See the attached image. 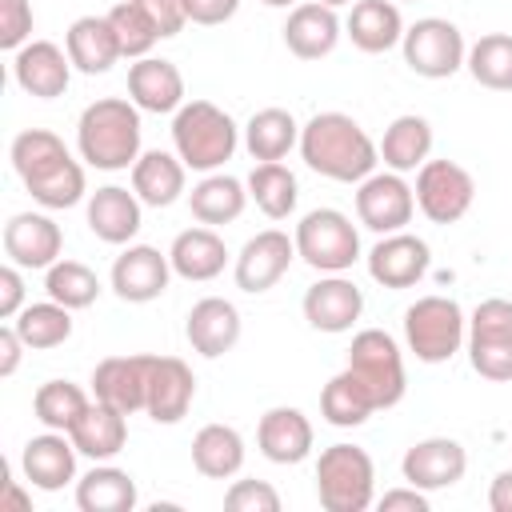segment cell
<instances>
[{
    "mask_svg": "<svg viewBox=\"0 0 512 512\" xmlns=\"http://www.w3.org/2000/svg\"><path fill=\"white\" fill-rule=\"evenodd\" d=\"M192 468L208 480H232L244 468V436L232 424H204L192 436Z\"/></svg>",
    "mask_w": 512,
    "mask_h": 512,
    "instance_id": "8d00e7d4",
    "label": "cell"
},
{
    "mask_svg": "<svg viewBox=\"0 0 512 512\" xmlns=\"http://www.w3.org/2000/svg\"><path fill=\"white\" fill-rule=\"evenodd\" d=\"M284 44L296 60H320L328 52H336L340 36H344V24L336 16V8L320 4V0H300L288 20H284Z\"/></svg>",
    "mask_w": 512,
    "mask_h": 512,
    "instance_id": "603a6c76",
    "label": "cell"
},
{
    "mask_svg": "<svg viewBox=\"0 0 512 512\" xmlns=\"http://www.w3.org/2000/svg\"><path fill=\"white\" fill-rule=\"evenodd\" d=\"M44 292H48V300H56V304L76 312V308H92L96 304L100 280H96V272L88 264L60 256L52 268H44Z\"/></svg>",
    "mask_w": 512,
    "mask_h": 512,
    "instance_id": "7bdbcfd3",
    "label": "cell"
},
{
    "mask_svg": "<svg viewBox=\"0 0 512 512\" xmlns=\"http://www.w3.org/2000/svg\"><path fill=\"white\" fill-rule=\"evenodd\" d=\"M128 100L140 112L164 116V112H180L184 104V76L172 60L164 56H140L128 68Z\"/></svg>",
    "mask_w": 512,
    "mask_h": 512,
    "instance_id": "484cf974",
    "label": "cell"
},
{
    "mask_svg": "<svg viewBox=\"0 0 512 512\" xmlns=\"http://www.w3.org/2000/svg\"><path fill=\"white\" fill-rule=\"evenodd\" d=\"M244 148L256 164L284 160L292 148H300V124L288 108H260L244 124Z\"/></svg>",
    "mask_w": 512,
    "mask_h": 512,
    "instance_id": "d590c367",
    "label": "cell"
},
{
    "mask_svg": "<svg viewBox=\"0 0 512 512\" xmlns=\"http://www.w3.org/2000/svg\"><path fill=\"white\" fill-rule=\"evenodd\" d=\"M248 196L256 200V208L268 216V220H288L296 212V200H300V184L292 176V168H284L280 160H268V164H256L248 172Z\"/></svg>",
    "mask_w": 512,
    "mask_h": 512,
    "instance_id": "74e56055",
    "label": "cell"
},
{
    "mask_svg": "<svg viewBox=\"0 0 512 512\" xmlns=\"http://www.w3.org/2000/svg\"><path fill=\"white\" fill-rule=\"evenodd\" d=\"M292 260H296V240L280 228H264V232L248 236L236 256V268H232L236 288L248 296H260L280 284V276L292 268Z\"/></svg>",
    "mask_w": 512,
    "mask_h": 512,
    "instance_id": "7c38bea8",
    "label": "cell"
},
{
    "mask_svg": "<svg viewBox=\"0 0 512 512\" xmlns=\"http://www.w3.org/2000/svg\"><path fill=\"white\" fill-rule=\"evenodd\" d=\"M312 440H316L312 420L300 408H292V404L268 408L260 416V424H256V448L272 464H300V460H308L312 456Z\"/></svg>",
    "mask_w": 512,
    "mask_h": 512,
    "instance_id": "44dd1931",
    "label": "cell"
},
{
    "mask_svg": "<svg viewBox=\"0 0 512 512\" xmlns=\"http://www.w3.org/2000/svg\"><path fill=\"white\" fill-rule=\"evenodd\" d=\"M344 36L368 52V56H380L388 48H396L404 40V16H400V4L396 0H356L348 20H344Z\"/></svg>",
    "mask_w": 512,
    "mask_h": 512,
    "instance_id": "83f0119b",
    "label": "cell"
},
{
    "mask_svg": "<svg viewBox=\"0 0 512 512\" xmlns=\"http://www.w3.org/2000/svg\"><path fill=\"white\" fill-rule=\"evenodd\" d=\"M372 412H376V404H372L368 388H364L348 368L336 372V376L324 384V392H320V416H324L332 428H360Z\"/></svg>",
    "mask_w": 512,
    "mask_h": 512,
    "instance_id": "ab89813d",
    "label": "cell"
},
{
    "mask_svg": "<svg viewBox=\"0 0 512 512\" xmlns=\"http://www.w3.org/2000/svg\"><path fill=\"white\" fill-rule=\"evenodd\" d=\"M248 184L228 176V172H204V180L188 192V208H192V220L196 224H208V228H220V224H232L240 220V212L248 208Z\"/></svg>",
    "mask_w": 512,
    "mask_h": 512,
    "instance_id": "1f68e13d",
    "label": "cell"
},
{
    "mask_svg": "<svg viewBox=\"0 0 512 512\" xmlns=\"http://www.w3.org/2000/svg\"><path fill=\"white\" fill-rule=\"evenodd\" d=\"M468 472V452L460 440L452 436H428V440H416L404 460H400V476L412 484V488H424V492H444L452 484H460Z\"/></svg>",
    "mask_w": 512,
    "mask_h": 512,
    "instance_id": "4fadbf2b",
    "label": "cell"
},
{
    "mask_svg": "<svg viewBox=\"0 0 512 512\" xmlns=\"http://www.w3.org/2000/svg\"><path fill=\"white\" fill-rule=\"evenodd\" d=\"M0 512H32V500L24 496L20 480H12V472H8V480H4V500H0Z\"/></svg>",
    "mask_w": 512,
    "mask_h": 512,
    "instance_id": "11a10c76",
    "label": "cell"
},
{
    "mask_svg": "<svg viewBox=\"0 0 512 512\" xmlns=\"http://www.w3.org/2000/svg\"><path fill=\"white\" fill-rule=\"evenodd\" d=\"M24 188H28V196H32L40 208H48V212L72 208V204H80L84 192H88L84 164H80L72 152H60L56 160H48V164H40L36 172H28V176H24Z\"/></svg>",
    "mask_w": 512,
    "mask_h": 512,
    "instance_id": "4dcf8cb0",
    "label": "cell"
},
{
    "mask_svg": "<svg viewBox=\"0 0 512 512\" xmlns=\"http://www.w3.org/2000/svg\"><path fill=\"white\" fill-rule=\"evenodd\" d=\"M20 308H24V276H20V264L8 260L0 268V316L12 320Z\"/></svg>",
    "mask_w": 512,
    "mask_h": 512,
    "instance_id": "681fc988",
    "label": "cell"
},
{
    "mask_svg": "<svg viewBox=\"0 0 512 512\" xmlns=\"http://www.w3.org/2000/svg\"><path fill=\"white\" fill-rule=\"evenodd\" d=\"M316 496L328 512H364L376 500V464L360 444H328L316 460Z\"/></svg>",
    "mask_w": 512,
    "mask_h": 512,
    "instance_id": "277c9868",
    "label": "cell"
},
{
    "mask_svg": "<svg viewBox=\"0 0 512 512\" xmlns=\"http://www.w3.org/2000/svg\"><path fill=\"white\" fill-rule=\"evenodd\" d=\"M76 456H80V452H76L72 436L48 428V432H40V436H32V440L24 444V452H20V472H24V480H28L32 488H40V492H60L64 484L76 480Z\"/></svg>",
    "mask_w": 512,
    "mask_h": 512,
    "instance_id": "7402d4cb",
    "label": "cell"
},
{
    "mask_svg": "<svg viewBox=\"0 0 512 512\" xmlns=\"http://www.w3.org/2000/svg\"><path fill=\"white\" fill-rule=\"evenodd\" d=\"M168 260H172V272L180 280H192V284H204V280H216L228 264V244L220 240L216 228L200 224V228H184L176 232L172 248H168Z\"/></svg>",
    "mask_w": 512,
    "mask_h": 512,
    "instance_id": "4316f807",
    "label": "cell"
},
{
    "mask_svg": "<svg viewBox=\"0 0 512 512\" xmlns=\"http://www.w3.org/2000/svg\"><path fill=\"white\" fill-rule=\"evenodd\" d=\"M196 400V376L180 356H152L144 412L156 424H180Z\"/></svg>",
    "mask_w": 512,
    "mask_h": 512,
    "instance_id": "cb8c5ba5",
    "label": "cell"
},
{
    "mask_svg": "<svg viewBox=\"0 0 512 512\" xmlns=\"http://www.w3.org/2000/svg\"><path fill=\"white\" fill-rule=\"evenodd\" d=\"M60 152H68V148H64V140H60L56 132H48V128H24V132L12 140V148H8L12 168H16L20 180H24L28 172H36L40 164L56 160Z\"/></svg>",
    "mask_w": 512,
    "mask_h": 512,
    "instance_id": "f6af8a7d",
    "label": "cell"
},
{
    "mask_svg": "<svg viewBox=\"0 0 512 512\" xmlns=\"http://www.w3.org/2000/svg\"><path fill=\"white\" fill-rule=\"evenodd\" d=\"M292 240H296V256L316 272H348L360 260V232L340 208L304 212Z\"/></svg>",
    "mask_w": 512,
    "mask_h": 512,
    "instance_id": "52a82bcc",
    "label": "cell"
},
{
    "mask_svg": "<svg viewBox=\"0 0 512 512\" xmlns=\"http://www.w3.org/2000/svg\"><path fill=\"white\" fill-rule=\"evenodd\" d=\"M64 252V232L44 212H16L4 224V256L20 268H52Z\"/></svg>",
    "mask_w": 512,
    "mask_h": 512,
    "instance_id": "d6986e66",
    "label": "cell"
},
{
    "mask_svg": "<svg viewBox=\"0 0 512 512\" xmlns=\"http://www.w3.org/2000/svg\"><path fill=\"white\" fill-rule=\"evenodd\" d=\"M416 216V192L412 184L400 176V172H372L368 180L356 184V220L376 232V236H388V232H404Z\"/></svg>",
    "mask_w": 512,
    "mask_h": 512,
    "instance_id": "8fae6325",
    "label": "cell"
},
{
    "mask_svg": "<svg viewBox=\"0 0 512 512\" xmlns=\"http://www.w3.org/2000/svg\"><path fill=\"white\" fill-rule=\"evenodd\" d=\"M428 264H432V248L412 232H388L368 252V276L392 292L420 284L428 276Z\"/></svg>",
    "mask_w": 512,
    "mask_h": 512,
    "instance_id": "9a60e30c",
    "label": "cell"
},
{
    "mask_svg": "<svg viewBox=\"0 0 512 512\" xmlns=\"http://www.w3.org/2000/svg\"><path fill=\"white\" fill-rule=\"evenodd\" d=\"M468 340V316L452 296H420L404 308V344L420 364L452 360Z\"/></svg>",
    "mask_w": 512,
    "mask_h": 512,
    "instance_id": "5b68a950",
    "label": "cell"
},
{
    "mask_svg": "<svg viewBox=\"0 0 512 512\" xmlns=\"http://www.w3.org/2000/svg\"><path fill=\"white\" fill-rule=\"evenodd\" d=\"M104 16H108V24H112V32H116V40H120V52H124L128 60L148 56L152 44L160 40V32L152 28V20L144 16V8H140L136 0H120V4H112Z\"/></svg>",
    "mask_w": 512,
    "mask_h": 512,
    "instance_id": "ee69618b",
    "label": "cell"
},
{
    "mask_svg": "<svg viewBox=\"0 0 512 512\" xmlns=\"http://www.w3.org/2000/svg\"><path fill=\"white\" fill-rule=\"evenodd\" d=\"M64 48L72 56V68L84 72V76H104L124 56L108 16H80V20H72V28L64 32Z\"/></svg>",
    "mask_w": 512,
    "mask_h": 512,
    "instance_id": "f546056e",
    "label": "cell"
},
{
    "mask_svg": "<svg viewBox=\"0 0 512 512\" xmlns=\"http://www.w3.org/2000/svg\"><path fill=\"white\" fill-rule=\"evenodd\" d=\"M148 372H152V356H144V352H136V356H104L92 368V400H104V404L120 408L124 416L144 412Z\"/></svg>",
    "mask_w": 512,
    "mask_h": 512,
    "instance_id": "ac0fdd59",
    "label": "cell"
},
{
    "mask_svg": "<svg viewBox=\"0 0 512 512\" xmlns=\"http://www.w3.org/2000/svg\"><path fill=\"white\" fill-rule=\"evenodd\" d=\"M416 208L432 224H456L468 216L476 200V180L464 164L456 160H424L416 168Z\"/></svg>",
    "mask_w": 512,
    "mask_h": 512,
    "instance_id": "30bf717a",
    "label": "cell"
},
{
    "mask_svg": "<svg viewBox=\"0 0 512 512\" xmlns=\"http://www.w3.org/2000/svg\"><path fill=\"white\" fill-rule=\"evenodd\" d=\"M400 52H404V64L424 80H448L468 60L464 32L444 16H424V20L408 24Z\"/></svg>",
    "mask_w": 512,
    "mask_h": 512,
    "instance_id": "9c48e42d",
    "label": "cell"
},
{
    "mask_svg": "<svg viewBox=\"0 0 512 512\" xmlns=\"http://www.w3.org/2000/svg\"><path fill=\"white\" fill-rule=\"evenodd\" d=\"M228 512H280V492L268 480H232L224 492Z\"/></svg>",
    "mask_w": 512,
    "mask_h": 512,
    "instance_id": "bcb514c9",
    "label": "cell"
},
{
    "mask_svg": "<svg viewBox=\"0 0 512 512\" xmlns=\"http://www.w3.org/2000/svg\"><path fill=\"white\" fill-rule=\"evenodd\" d=\"M300 156L316 176L336 184H360L380 164V148L348 112H316L300 128Z\"/></svg>",
    "mask_w": 512,
    "mask_h": 512,
    "instance_id": "6da1fadb",
    "label": "cell"
},
{
    "mask_svg": "<svg viewBox=\"0 0 512 512\" xmlns=\"http://www.w3.org/2000/svg\"><path fill=\"white\" fill-rule=\"evenodd\" d=\"M468 76L480 88L512 92V32H488L468 48Z\"/></svg>",
    "mask_w": 512,
    "mask_h": 512,
    "instance_id": "60d3db41",
    "label": "cell"
},
{
    "mask_svg": "<svg viewBox=\"0 0 512 512\" xmlns=\"http://www.w3.org/2000/svg\"><path fill=\"white\" fill-rule=\"evenodd\" d=\"M88 392L72 380H44L32 396V412L44 428H56V432H72V424L88 412Z\"/></svg>",
    "mask_w": 512,
    "mask_h": 512,
    "instance_id": "b9f144b4",
    "label": "cell"
},
{
    "mask_svg": "<svg viewBox=\"0 0 512 512\" xmlns=\"http://www.w3.org/2000/svg\"><path fill=\"white\" fill-rule=\"evenodd\" d=\"M184 184H188V164L176 152L152 148V152H140V160L132 164V192L148 208L176 204L184 196Z\"/></svg>",
    "mask_w": 512,
    "mask_h": 512,
    "instance_id": "f1b7e54d",
    "label": "cell"
},
{
    "mask_svg": "<svg viewBox=\"0 0 512 512\" xmlns=\"http://www.w3.org/2000/svg\"><path fill=\"white\" fill-rule=\"evenodd\" d=\"M240 308L224 296H204L192 304L188 320H184V336L192 344V352H200L204 360H220L224 352H232L240 344Z\"/></svg>",
    "mask_w": 512,
    "mask_h": 512,
    "instance_id": "ffe728a7",
    "label": "cell"
},
{
    "mask_svg": "<svg viewBox=\"0 0 512 512\" xmlns=\"http://www.w3.org/2000/svg\"><path fill=\"white\" fill-rule=\"evenodd\" d=\"M468 364L492 384L512 380V300L488 296L468 316Z\"/></svg>",
    "mask_w": 512,
    "mask_h": 512,
    "instance_id": "ba28073f",
    "label": "cell"
},
{
    "mask_svg": "<svg viewBox=\"0 0 512 512\" xmlns=\"http://www.w3.org/2000/svg\"><path fill=\"white\" fill-rule=\"evenodd\" d=\"M108 280L124 304H148V300L164 296V288L172 280V260H168V252H160L152 244H128L112 260Z\"/></svg>",
    "mask_w": 512,
    "mask_h": 512,
    "instance_id": "2e32d148",
    "label": "cell"
},
{
    "mask_svg": "<svg viewBox=\"0 0 512 512\" xmlns=\"http://www.w3.org/2000/svg\"><path fill=\"white\" fill-rule=\"evenodd\" d=\"M380 160H384V168H392V172H416L428 156H432V124L424 120V116H416V112H404V116H396L388 128H384V136H380Z\"/></svg>",
    "mask_w": 512,
    "mask_h": 512,
    "instance_id": "e575fe53",
    "label": "cell"
},
{
    "mask_svg": "<svg viewBox=\"0 0 512 512\" xmlns=\"http://www.w3.org/2000/svg\"><path fill=\"white\" fill-rule=\"evenodd\" d=\"M260 4H268V8H296L300 0H260Z\"/></svg>",
    "mask_w": 512,
    "mask_h": 512,
    "instance_id": "9f6ffc18",
    "label": "cell"
},
{
    "mask_svg": "<svg viewBox=\"0 0 512 512\" xmlns=\"http://www.w3.org/2000/svg\"><path fill=\"white\" fill-rule=\"evenodd\" d=\"M184 8H188V20H192V24L212 28V24L232 20L236 8H240V0H184Z\"/></svg>",
    "mask_w": 512,
    "mask_h": 512,
    "instance_id": "f907efd6",
    "label": "cell"
},
{
    "mask_svg": "<svg viewBox=\"0 0 512 512\" xmlns=\"http://www.w3.org/2000/svg\"><path fill=\"white\" fill-rule=\"evenodd\" d=\"M376 504H380V512H428V492L404 484V488H388Z\"/></svg>",
    "mask_w": 512,
    "mask_h": 512,
    "instance_id": "816d5d0a",
    "label": "cell"
},
{
    "mask_svg": "<svg viewBox=\"0 0 512 512\" xmlns=\"http://www.w3.org/2000/svg\"><path fill=\"white\" fill-rule=\"evenodd\" d=\"M12 328L20 332V340L28 344V352H48V348H60L72 336V308L56 304V300L24 304L12 316Z\"/></svg>",
    "mask_w": 512,
    "mask_h": 512,
    "instance_id": "f35d334b",
    "label": "cell"
},
{
    "mask_svg": "<svg viewBox=\"0 0 512 512\" xmlns=\"http://www.w3.org/2000/svg\"><path fill=\"white\" fill-rule=\"evenodd\" d=\"M320 4H328V8H344V4H352V0H320Z\"/></svg>",
    "mask_w": 512,
    "mask_h": 512,
    "instance_id": "6f0895ef",
    "label": "cell"
},
{
    "mask_svg": "<svg viewBox=\"0 0 512 512\" xmlns=\"http://www.w3.org/2000/svg\"><path fill=\"white\" fill-rule=\"evenodd\" d=\"M344 368L368 388L376 412L380 408H396L404 400V392H408L400 344L384 328H360L352 336V348H348V364Z\"/></svg>",
    "mask_w": 512,
    "mask_h": 512,
    "instance_id": "8992f818",
    "label": "cell"
},
{
    "mask_svg": "<svg viewBox=\"0 0 512 512\" xmlns=\"http://www.w3.org/2000/svg\"><path fill=\"white\" fill-rule=\"evenodd\" d=\"M12 80L36 100H56L72 84V56L52 40H28L12 52Z\"/></svg>",
    "mask_w": 512,
    "mask_h": 512,
    "instance_id": "5bb4252c",
    "label": "cell"
},
{
    "mask_svg": "<svg viewBox=\"0 0 512 512\" xmlns=\"http://www.w3.org/2000/svg\"><path fill=\"white\" fill-rule=\"evenodd\" d=\"M84 220H88L96 240H104V244H132V236L144 224V200L136 192L120 188V184H104V188H96L88 196Z\"/></svg>",
    "mask_w": 512,
    "mask_h": 512,
    "instance_id": "d4e9b609",
    "label": "cell"
},
{
    "mask_svg": "<svg viewBox=\"0 0 512 512\" xmlns=\"http://www.w3.org/2000/svg\"><path fill=\"white\" fill-rule=\"evenodd\" d=\"M136 480L132 472L96 460V468H88L76 480V508L80 512H132L136 508Z\"/></svg>",
    "mask_w": 512,
    "mask_h": 512,
    "instance_id": "836d02e7",
    "label": "cell"
},
{
    "mask_svg": "<svg viewBox=\"0 0 512 512\" xmlns=\"http://www.w3.org/2000/svg\"><path fill=\"white\" fill-rule=\"evenodd\" d=\"M68 436H72V444H76L80 456H88V460H112L128 444V416L120 408L104 404V400H92L88 412L72 424Z\"/></svg>",
    "mask_w": 512,
    "mask_h": 512,
    "instance_id": "d6a6232c",
    "label": "cell"
},
{
    "mask_svg": "<svg viewBox=\"0 0 512 512\" xmlns=\"http://www.w3.org/2000/svg\"><path fill=\"white\" fill-rule=\"evenodd\" d=\"M136 4L144 8V16L152 20V28L160 32V40L180 36L184 24H188V8H184V0H136Z\"/></svg>",
    "mask_w": 512,
    "mask_h": 512,
    "instance_id": "c3c4849f",
    "label": "cell"
},
{
    "mask_svg": "<svg viewBox=\"0 0 512 512\" xmlns=\"http://www.w3.org/2000/svg\"><path fill=\"white\" fill-rule=\"evenodd\" d=\"M28 344L20 340V332L8 324V328H0V376H12L16 368H20V352H24Z\"/></svg>",
    "mask_w": 512,
    "mask_h": 512,
    "instance_id": "f5cc1de1",
    "label": "cell"
},
{
    "mask_svg": "<svg viewBox=\"0 0 512 512\" xmlns=\"http://www.w3.org/2000/svg\"><path fill=\"white\" fill-rule=\"evenodd\" d=\"M32 40V4L28 0H0V48L16 52Z\"/></svg>",
    "mask_w": 512,
    "mask_h": 512,
    "instance_id": "7dc6e473",
    "label": "cell"
},
{
    "mask_svg": "<svg viewBox=\"0 0 512 512\" xmlns=\"http://www.w3.org/2000/svg\"><path fill=\"white\" fill-rule=\"evenodd\" d=\"M76 152L100 172H124L140 160V108L124 96L92 100L76 120Z\"/></svg>",
    "mask_w": 512,
    "mask_h": 512,
    "instance_id": "7a4b0ae2",
    "label": "cell"
},
{
    "mask_svg": "<svg viewBox=\"0 0 512 512\" xmlns=\"http://www.w3.org/2000/svg\"><path fill=\"white\" fill-rule=\"evenodd\" d=\"M240 144L236 120L212 100H184L172 112V148L192 172H220Z\"/></svg>",
    "mask_w": 512,
    "mask_h": 512,
    "instance_id": "3957f363",
    "label": "cell"
},
{
    "mask_svg": "<svg viewBox=\"0 0 512 512\" xmlns=\"http://www.w3.org/2000/svg\"><path fill=\"white\" fill-rule=\"evenodd\" d=\"M488 508L492 512H512V468H504L492 488H488Z\"/></svg>",
    "mask_w": 512,
    "mask_h": 512,
    "instance_id": "db71d44e",
    "label": "cell"
},
{
    "mask_svg": "<svg viewBox=\"0 0 512 512\" xmlns=\"http://www.w3.org/2000/svg\"><path fill=\"white\" fill-rule=\"evenodd\" d=\"M396 4H400V0H396Z\"/></svg>",
    "mask_w": 512,
    "mask_h": 512,
    "instance_id": "680465c9",
    "label": "cell"
},
{
    "mask_svg": "<svg viewBox=\"0 0 512 512\" xmlns=\"http://www.w3.org/2000/svg\"><path fill=\"white\" fill-rule=\"evenodd\" d=\"M304 308V320L316 328V332H352V324L360 320L364 312V292L344 276V272H324L300 300Z\"/></svg>",
    "mask_w": 512,
    "mask_h": 512,
    "instance_id": "e0dca14e",
    "label": "cell"
}]
</instances>
